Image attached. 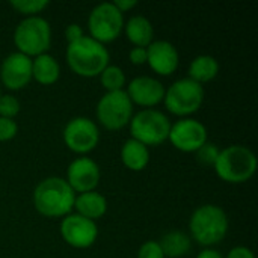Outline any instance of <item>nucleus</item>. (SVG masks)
I'll list each match as a JSON object with an SVG mask.
<instances>
[{
    "label": "nucleus",
    "mask_w": 258,
    "mask_h": 258,
    "mask_svg": "<svg viewBox=\"0 0 258 258\" xmlns=\"http://www.w3.org/2000/svg\"><path fill=\"white\" fill-rule=\"evenodd\" d=\"M76 192L62 177H47L33 190V206L45 218H63L74 209Z\"/></svg>",
    "instance_id": "obj_1"
},
{
    "label": "nucleus",
    "mask_w": 258,
    "mask_h": 258,
    "mask_svg": "<svg viewBox=\"0 0 258 258\" xmlns=\"http://www.w3.org/2000/svg\"><path fill=\"white\" fill-rule=\"evenodd\" d=\"M67 63L73 73L82 77H97L109 65L110 54L104 44L89 35L82 36L67 47Z\"/></svg>",
    "instance_id": "obj_2"
},
{
    "label": "nucleus",
    "mask_w": 258,
    "mask_h": 258,
    "mask_svg": "<svg viewBox=\"0 0 258 258\" xmlns=\"http://www.w3.org/2000/svg\"><path fill=\"white\" fill-rule=\"evenodd\" d=\"M230 221L225 210L216 204L200 206L189 219L190 239L206 248L218 245L227 237Z\"/></svg>",
    "instance_id": "obj_3"
},
{
    "label": "nucleus",
    "mask_w": 258,
    "mask_h": 258,
    "mask_svg": "<svg viewBox=\"0 0 258 258\" xmlns=\"http://www.w3.org/2000/svg\"><path fill=\"white\" fill-rule=\"evenodd\" d=\"M213 168L222 181L240 184L252 178L255 174L257 157L251 148L236 144L221 150Z\"/></svg>",
    "instance_id": "obj_4"
},
{
    "label": "nucleus",
    "mask_w": 258,
    "mask_h": 258,
    "mask_svg": "<svg viewBox=\"0 0 258 258\" xmlns=\"http://www.w3.org/2000/svg\"><path fill=\"white\" fill-rule=\"evenodd\" d=\"M14 44L17 51L29 57L48 53L51 45L50 23L41 15L23 18L14 30Z\"/></svg>",
    "instance_id": "obj_5"
},
{
    "label": "nucleus",
    "mask_w": 258,
    "mask_h": 258,
    "mask_svg": "<svg viewBox=\"0 0 258 258\" xmlns=\"http://www.w3.org/2000/svg\"><path fill=\"white\" fill-rule=\"evenodd\" d=\"M171 124V119L162 110L142 109L133 113L128 127L132 139H136L145 147H156L168 141Z\"/></svg>",
    "instance_id": "obj_6"
},
{
    "label": "nucleus",
    "mask_w": 258,
    "mask_h": 258,
    "mask_svg": "<svg viewBox=\"0 0 258 258\" xmlns=\"http://www.w3.org/2000/svg\"><path fill=\"white\" fill-rule=\"evenodd\" d=\"M204 97L206 92L203 85L189 77H183L165 89L163 103L171 113L180 118H189V115L195 113L201 107Z\"/></svg>",
    "instance_id": "obj_7"
},
{
    "label": "nucleus",
    "mask_w": 258,
    "mask_h": 258,
    "mask_svg": "<svg viewBox=\"0 0 258 258\" xmlns=\"http://www.w3.org/2000/svg\"><path fill=\"white\" fill-rule=\"evenodd\" d=\"M97 121L107 130H121L133 116V103L125 89L106 92L95 107Z\"/></svg>",
    "instance_id": "obj_8"
},
{
    "label": "nucleus",
    "mask_w": 258,
    "mask_h": 258,
    "mask_svg": "<svg viewBox=\"0 0 258 258\" xmlns=\"http://www.w3.org/2000/svg\"><path fill=\"white\" fill-rule=\"evenodd\" d=\"M88 29L89 36L101 44L115 41L124 29V14L112 2H101L89 12Z\"/></svg>",
    "instance_id": "obj_9"
},
{
    "label": "nucleus",
    "mask_w": 258,
    "mask_h": 258,
    "mask_svg": "<svg viewBox=\"0 0 258 258\" xmlns=\"http://www.w3.org/2000/svg\"><path fill=\"white\" fill-rule=\"evenodd\" d=\"M63 142L76 154H88L100 142V128L91 118L74 116L63 128Z\"/></svg>",
    "instance_id": "obj_10"
},
{
    "label": "nucleus",
    "mask_w": 258,
    "mask_h": 258,
    "mask_svg": "<svg viewBox=\"0 0 258 258\" xmlns=\"http://www.w3.org/2000/svg\"><path fill=\"white\" fill-rule=\"evenodd\" d=\"M60 237L67 245L76 249L91 248L98 237V227L94 221L77 213H70L60 221Z\"/></svg>",
    "instance_id": "obj_11"
},
{
    "label": "nucleus",
    "mask_w": 258,
    "mask_h": 258,
    "mask_svg": "<svg viewBox=\"0 0 258 258\" xmlns=\"http://www.w3.org/2000/svg\"><path fill=\"white\" fill-rule=\"evenodd\" d=\"M168 141L183 153H195L209 141L207 127L195 118H180L171 124Z\"/></svg>",
    "instance_id": "obj_12"
},
{
    "label": "nucleus",
    "mask_w": 258,
    "mask_h": 258,
    "mask_svg": "<svg viewBox=\"0 0 258 258\" xmlns=\"http://www.w3.org/2000/svg\"><path fill=\"white\" fill-rule=\"evenodd\" d=\"M67 183L77 194L95 190L101 180V169L98 163L86 156L74 159L67 169Z\"/></svg>",
    "instance_id": "obj_13"
},
{
    "label": "nucleus",
    "mask_w": 258,
    "mask_h": 258,
    "mask_svg": "<svg viewBox=\"0 0 258 258\" xmlns=\"http://www.w3.org/2000/svg\"><path fill=\"white\" fill-rule=\"evenodd\" d=\"M0 80L11 91L26 88L32 80V57L20 51L9 53L0 63Z\"/></svg>",
    "instance_id": "obj_14"
},
{
    "label": "nucleus",
    "mask_w": 258,
    "mask_h": 258,
    "mask_svg": "<svg viewBox=\"0 0 258 258\" xmlns=\"http://www.w3.org/2000/svg\"><path fill=\"white\" fill-rule=\"evenodd\" d=\"M125 92L133 104L142 106L145 109H153L163 101L165 86L160 80L154 77L138 76L127 85Z\"/></svg>",
    "instance_id": "obj_15"
},
{
    "label": "nucleus",
    "mask_w": 258,
    "mask_h": 258,
    "mask_svg": "<svg viewBox=\"0 0 258 258\" xmlns=\"http://www.w3.org/2000/svg\"><path fill=\"white\" fill-rule=\"evenodd\" d=\"M147 63L159 76H171L180 63L178 50L166 39H154L147 47Z\"/></svg>",
    "instance_id": "obj_16"
},
{
    "label": "nucleus",
    "mask_w": 258,
    "mask_h": 258,
    "mask_svg": "<svg viewBox=\"0 0 258 258\" xmlns=\"http://www.w3.org/2000/svg\"><path fill=\"white\" fill-rule=\"evenodd\" d=\"M74 210L77 215L95 222L97 219H100L106 215L107 200L97 190L77 194L76 200H74Z\"/></svg>",
    "instance_id": "obj_17"
},
{
    "label": "nucleus",
    "mask_w": 258,
    "mask_h": 258,
    "mask_svg": "<svg viewBox=\"0 0 258 258\" xmlns=\"http://www.w3.org/2000/svg\"><path fill=\"white\" fill-rule=\"evenodd\" d=\"M60 65L57 59L50 53H42L32 57V79L41 85H53L59 80Z\"/></svg>",
    "instance_id": "obj_18"
},
{
    "label": "nucleus",
    "mask_w": 258,
    "mask_h": 258,
    "mask_svg": "<svg viewBox=\"0 0 258 258\" xmlns=\"http://www.w3.org/2000/svg\"><path fill=\"white\" fill-rule=\"evenodd\" d=\"M119 157L122 165L135 172H139L147 168L150 163V150L144 144L138 142L136 139H127L119 151Z\"/></svg>",
    "instance_id": "obj_19"
},
{
    "label": "nucleus",
    "mask_w": 258,
    "mask_h": 258,
    "mask_svg": "<svg viewBox=\"0 0 258 258\" xmlns=\"http://www.w3.org/2000/svg\"><path fill=\"white\" fill-rule=\"evenodd\" d=\"M125 35L135 47H148L154 41V27L145 15H133L124 24Z\"/></svg>",
    "instance_id": "obj_20"
},
{
    "label": "nucleus",
    "mask_w": 258,
    "mask_h": 258,
    "mask_svg": "<svg viewBox=\"0 0 258 258\" xmlns=\"http://www.w3.org/2000/svg\"><path fill=\"white\" fill-rule=\"evenodd\" d=\"M163 251V255L169 258H181L190 252L192 249V239L181 230H171L168 231L162 240L159 242Z\"/></svg>",
    "instance_id": "obj_21"
},
{
    "label": "nucleus",
    "mask_w": 258,
    "mask_h": 258,
    "mask_svg": "<svg viewBox=\"0 0 258 258\" xmlns=\"http://www.w3.org/2000/svg\"><path fill=\"white\" fill-rule=\"evenodd\" d=\"M219 73V62L215 56L200 54L192 59L189 65V79L203 85L212 82Z\"/></svg>",
    "instance_id": "obj_22"
},
{
    "label": "nucleus",
    "mask_w": 258,
    "mask_h": 258,
    "mask_svg": "<svg viewBox=\"0 0 258 258\" xmlns=\"http://www.w3.org/2000/svg\"><path fill=\"white\" fill-rule=\"evenodd\" d=\"M100 82L106 92H113V91H124L125 88V73L122 71L121 67L109 63L101 73H100Z\"/></svg>",
    "instance_id": "obj_23"
},
{
    "label": "nucleus",
    "mask_w": 258,
    "mask_h": 258,
    "mask_svg": "<svg viewBox=\"0 0 258 258\" xmlns=\"http://www.w3.org/2000/svg\"><path fill=\"white\" fill-rule=\"evenodd\" d=\"M9 5L17 12L26 17H33V15H39V12L47 9L50 6V2L48 0H11Z\"/></svg>",
    "instance_id": "obj_24"
},
{
    "label": "nucleus",
    "mask_w": 258,
    "mask_h": 258,
    "mask_svg": "<svg viewBox=\"0 0 258 258\" xmlns=\"http://www.w3.org/2000/svg\"><path fill=\"white\" fill-rule=\"evenodd\" d=\"M221 153V148L213 144V142H206L203 147H200L197 151H195V156H197V160L201 163V165H206V166H215L216 160H218V156Z\"/></svg>",
    "instance_id": "obj_25"
},
{
    "label": "nucleus",
    "mask_w": 258,
    "mask_h": 258,
    "mask_svg": "<svg viewBox=\"0 0 258 258\" xmlns=\"http://www.w3.org/2000/svg\"><path fill=\"white\" fill-rule=\"evenodd\" d=\"M20 112V101L12 94L0 95V116L14 119Z\"/></svg>",
    "instance_id": "obj_26"
},
{
    "label": "nucleus",
    "mask_w": 258,
    "mask_h": 258,
    "mask_svg": "<svg viewBox=\"0 0 258 258\" xmlns=\"http://www.w3.org/2000/svg\"><path fill=\"white\" fill-rule=\"evenodd\" d=\"M18 133V124L15 119L0 116V142L11 141Z\"/></svg>",
    "instance_id": "obj_27"
},
{
    "label": "nucleus",
    "mask_w": 258,
    "mask_h": 258,
    "mask_svg": "<svg viewBox=\"0 0 258 258\" xmlns=\"http://www.w3.org/2000/svg\"><path fill=\"white\" fill-rule=\"evenodd\" d=\"M138 258H165V255L157 240H148L141 245L138 251Z\"/></svg>",
    "instance_id": "obj_28"
},
{
    "label": "nucleus",
    "mask_w": 258,
    "mask_h": 258,
    "mask_svg": "<svg viewBox=\"0 0 258 258\" xmlns=\"http://www.w3.org/2000/svg\"><path fill=\"white\" fill-rule=\"evenodd\" d=\"M82 36H85V33H83V29H82L80 24L71 23V24H68V26L65 27V38H67L68 44L76 42V41L80 39Z\"/></svg>",
    "instance_id": "obj_29"
},
{
    "label": "nucleus",
    "mask_w": 258,
    "mask_h": 258,
    "mask_svg": "<svg viewBox=\"0 0 258 258\" xmlns=\"http://www.w3.org/2000/svg\"><path fill=\"white\" fill-rule=\"evenodd\" d=\"M128 59L133 65L147 63V47H133L128 53Z\"/></svg>",
    "instance_id": "obj_30"
},
{
    "label": "nucleus",
    "mask_w": 258,
    "mask_h": 258,
    "mask_svg": "<svg viewBox=\"0 0 258 258\" xmlns=\"http://www.w3.org/2000/svg\"><path fill=\"white\" fill-rule=\"evenodd\" d=\"M224 258H255V254L246 246H234Z\"/></svg>",
    "instance_id": "obj_31"
},
{
    "label": "nucleus",
    "mask_w": 258,
    "mask_h": 258,
    "mask_svg": "<svg viewBox=\"0 0 258 258\" xmlns=\"http://www.w3.org/2000/svg\"><path fill=\"white\" fill-rule=\"evenodd\" d=\"M112 3L115 5V8H116L121 14H124V12L133 9V8L138 5L136 0H115V2H112Z\"/></svg>",
    "instance_id": "obj_32"
},
{
    "label": "nucleus",
    "mask_w": 258,
    "mask_h": 258,
    "mask_svg": "<svg viewBox=\"0 0 258 258\" xmlns=\"http://www.w3.org/2000/svg\"><path fill=\"white\" fill-rule=\"evenodd\" d=\"M197 258H224V255L218 251V249H213V248H204Z\"/></svg>",
    "instance_id": "obj_33"
},
{
    "label": "nucleus",
    "mask_w": 258,
    "mask_h": 258,
    "mask_svg": "<svg viewBox=\"0 0 258 258\" xmlns=\"http://www.w3.org/2000/svg\"><path fill=\"white\" fill-rule=\"evenodd\" d=\"M0 95H2V92H0Z\"/></svg>",
    "instance_id": "obj_34"
}]
</instances>
